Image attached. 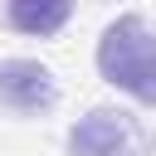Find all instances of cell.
<instances>
[{"label":"cell","mask_w":156,"mask_h":156,"mask_svg":"<svg viewBox=\"0 0 156 156\" xmlns=\"http://www.w3.org/2000/svg\"><path fill=\"white\" fill-rule=\"evenodd\" d=\"M98 73L112 88H122L127 98L156 107V34H151L146 15L127 10V15H117L102 29V39H98Z\"/></svg>","instance_id":"obj_1"},{"label":"cell","mask_w":156,"mask_h":156,"mask_svg":"<svg viewBox=\"0 0 156 156\" xmlns=\"http://www.w3.org/2000/svg\"><path fill=\"white\" fill-rule=\"evenodd\" d=\"M68 151L73 156H151V132L141 117L122 107H93L88 117L73 122Z\"/></svg>","instance_id":"obj_2"},{"label":"cell","mask_w":156,"mask_h":156,"mask_svg":"<svg viewBox=\"0 0 156 156\" xmlns=\"http://www.w3.org/2000/svg\"><path fill=\"white\" fill-rule=\"evenodd\" d=\"M0 107L15 117H44L58 107V78L39 58H0Z\"/></svg>","instance_id":"obj_3"},{"label":"cell","mask_w":156,"mask_h":156,"mask_svg":"<svg viewBox=\"0 0 156 156\" xmlns=\"http://www.w3.org/2000/svg\"><path fill=\"white\" fill-rule=\"evenodd\" d=\"M68 15H73L68 0H44V5H34V0H10V5H5V24H10V29H24V34H39V39H49Z\"/></svg>","instance_id":"obj_4"}]
</instances>
